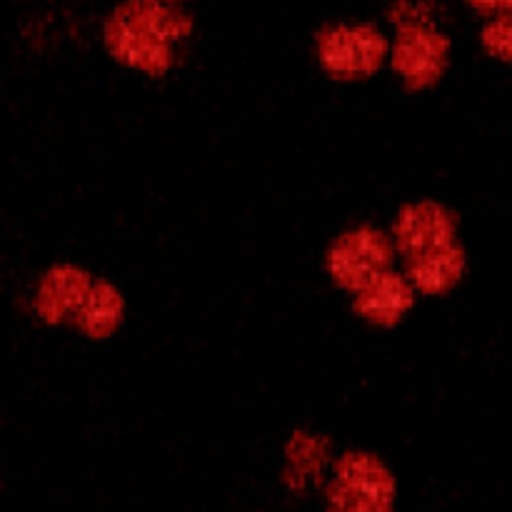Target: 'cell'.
<instances>
[{"label":"cell","instance_id":"6da1fadb","mask_svg":"<svg viewBox=\"0 0 512 512\" xmlns=\"http://www.w3.org/2000/svg\"><path fill=\"white\" fill-rule=\"evenodd\" d=\"M193 33V18L163 0H123L103 28L115 60L148 75H163L178 58V45Z\"/></svg>","mask_w":512,"mask_h":512},{"label":"cell","instance_id":"7a4b0ae2","mask_svg":"<svg viewBox=\"0 0 512 512\" xmlns=\"http://www.w3.org/2000/svg\"><path fill=\"white\" fill-rule=\"evenodd\" d=\"M398 248L393 235L373 223L350 225L330 240L325 270L338 288L358 293L365 283L393 268Z\"/></svg>","mask_w":512,"mask_h":512},{"label":"cell","instance_id":"3957f363","mask_svg":"<svg viewBox=\"0 0 512 512\" xmlns=\"http://www.w3.org/2000/svg\"><path fill=\"white\" fill-rule=\"evenodd\" d=\"M390 43L373 23H333L315 35V58L320 68L338 80L370 78L383 68Z\"/></svg>","mask_w":512,"mask_h":512},{"label":"cell","instance_id":"277c9868","mask_svg":"<svg viewBox=\"0 0 512 512\" xmlns=\"http://www.w3.org/2000/svg\"><path fill=\"white\" fill-rule=\"evenodd\" d=\"M390 63L410 90L438 83L450 63V38L430 20H408L398 25L390 45Z\"/></svg>","mask_w":512,"mask_h":512},{"label":"cell","instance_id":"5b68a950","mask_svg":"<svg viewBox=\"0 0 512 512\" xmlns=\"http://www.w3.org/2000/svg\"><path fill=\"white\" fill-rule=\"evenodd\" d=\"M393 498V475L383 460L365 450H348L335 463L330 503L338 510L380 512Z\"/></svg>","mask_w":512,"mask_h":512},{"label":"cell","instance_id":"8992f818","mask_svg":"<svg viewBox=\"0 0 512 512\" xmlns=\"http://www.w3.org/2000/svg\"><path fill=\"white\" fill-rule=\"evenodd\" d=\"M460 220L455 210L438 200H415L403 205L393 220V243L403 258L425 253L458 240Z\"/></svg>","mask_w":512,"mask_h":512},{"label":"cell","instance_id":"52a82bcc","mask_svg":"<svg viewBox=\"0 0 512 512\" xmlns=\"http://www.w3.org/2000/svg\"><path fill=\"white\" fill-rule=\"evenodd\" d=\"M93 283L95 278H90L88 270L78 268V265H50V268L40 275L38 285H35V315L48 325L73 323L75 313L80 310L83 300L88 298Z\"/></svg>","mask_w":512,"mask_h":512},{"label":"cell","instance_id":"ba28073f","mask_svg":"<svg viewBox=\"0 0 512 512\" xmlns=\"http://www.w3.org/2000/svg\"><path fill=\"white\" fill-rule=\"evenodd\" d=\"M415 285L400 270L390 268L353 293V310L375 328H393L415 305Z\"/></svg>","mask_w":512,"mask_h":512},{"label":"cell","instance_id":"9c48e42d","mask_svg":"<svg viewBox=\"0 0 512 512\" xmlns=\"http://www.w3.org/2000/svg\"><path fill=\"white\" fill-rule=\"evenodd\" d=\"M465 270H468V253L460 240L403 258V273L423 295L450 293L463 280Z\"/></svg>","mask_w":512,"mask_h":512},{"label":"cell","instance_id":"30bf717a","mask_svg":"<svg viewBox=\"0 0 512 512\" xmlns=\"http://www.w3.org/2000/svg\"><path fill=\"white\" fill-rule=\"evenodd\" d=\"M125 318V298L108 280H95L88 298L73 318V328L90 340H105L120 328Z\"/></svg>","mask_w":512,"mask_h":512},{"label":"cell","instance_id":"8fae6325","mask_svg":"<svg viewBox=\"0 0 512 512\" xmlns=\"http://www.w3.org/2000/svg\"><path fill=\"white\" fill-rule=\"evenodd\" d=\"M480 43L493 58L512 63V13L490 18L480 30Z\"/></svg>","mask_w":512,"mask_h":512},{"label":"cell","instance_id":"7c38bea8","mask_svg":"<svg viewBox=\"0 0 512 512\" xmlns=\"http://www.w3.org/2000/svg\"><path fill=\"white\" fill-rule=\"evenodd\" d=\"M483 15H508L512 13V0H468Z\"/></svg>","mask_w":512,"mask_h":512},{"label":"cell","instance_id":"4fadbf2b","mask_svg":"<svg viewBox=\"0 0 512 512\" xmlns=\"http://www.w3.org/2000/svg\"><path fill=\"white\" fill-rule=\"evenodd\" d=\"M163 3H170V5H173V3H180V0H163Z\"/></svg>","mask_w":512,"mask_h":512}]
</instances>
